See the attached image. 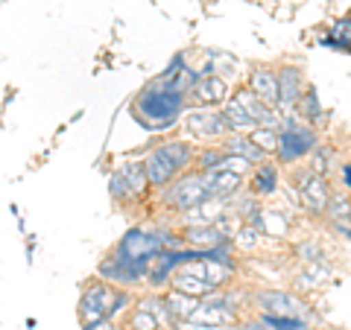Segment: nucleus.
<instances>
[{
	"mask_svg": "<svg viewBox=\"0 0 351 330\" xmlns=\"http://www.w3.org/2000/svg\"><path fill=\"white\" fill-rule=\"evenodd\" d=\"M132 117L138 126H144L147 131H164L176 126V120L184 117L188 112V94L176 91L173 85L152 79L144 91H141L129 105Z\"/></svg>",
	"mask_w": 351,
	"mask_h": 330,
	"instance_id": "nucleus-1",
	"label": "nucleus"
},
{
	"mask_svg": "<svg viewBox=\"0 0 351 330\" xmlns=\"http://www.w3.org/2000/svg\"><path fill=\"white\" fill-rule=\"evenodd\" d=\"M211 190H208V179L202 170H184L182 175H176V179L161 190V202L167 211H176V214H184L196 207L199 202H205Z\"/></svg>",
	"mask_w": 351,
	"mask_h": 330,
	"instance_id": "nucleus-2",
	"label": "nucleus"
},
{
	"mask_svg": "<svg viewBox=\"0 0 351 330\" xmlns=\"http://www.w3.org/2000/svg\"><path fill=\"white\" fill-rule=\"evenodd\" d=\"M252 307L258 313L267 316H290V318H302V322H316V313L311 310V304L299 299L290 290H258L252 292Z\"/></svg>",
	"mask_w": 351,
	"mask_h": 330,
	"instance_id": "nucleus-3",
	"label": "nucleus"
},
{
	"mask_svg": "<svg viewBox=\"0 0 351 330\" xmlns=\"http://www.w3.org/2000/svg\"><path fill=\"white\" fill-rule=\"evenodd\" d=\"M319 129L307 126V123H299V120H293L287 123L281 131H278V149H276V161L278 164H295L307 158L311 152L319 147Z\"/></svg>",
	"mask_w": 351,
	"mask_h": 330,
	"instance_id": "nucleus-4",
	"label": "nucleus"
},
{
	"mask_svg": "<svg viewBox=\"0 0 351 330\" xmlns=\"http://www.w3.org/2000/svg\"><path fill=\"white\" fill-rule=\"evenodd\" d=\"M164 237H167V231H161V228H129L126 234L112 246V255L144 263L147 266V260L152 255L164 251Z\"/></svg>",
	"mask_w": 351,
	"mask_h": 330,
	"instance_id": "nucleus-5",
	"label": "nucleus"
},
{
	"mask_svg": "<svg viewBox=\"0 0 351 330\" xmlns=\"http://www.w3.org/2000/svg\"><path fill=\"white\" fill-rule=\"evenodd\" d=\"M331 193L334 190H331L328 175L311 173V170L295 175V202H299V207L307 216L322 219L325 211H328V202H331Z\"/></svg>",
	"mask_w": 351,
	"mask_h": 330,
	"instance_id": "nucleus-6",
	"label": "nucleus"
},
{
	"mask_svg": "<svg viewBox=\"0 0 351 330\" xmlns=\"http://www.w3.org/2000/svg\"><path fill=\"white\" fill-rule=\"evenodd\" d=\"M97 278L108 281L112 287H120V290H135L144 283L147 278V266L144 263H135V260H126V257H117V255H108L100 260L97 266Z\"/></svg>",
	"mask_w": 351,
	"mask_h": 330,
	"instance_id": "nucleus-7",
	"label": "nucleus"
},
{
	"mask_svg": "<svg viewBox=\"0 0 351 330\" xmlns=\"http://www.w3.org/2000/svg\"><path fill=\"white\" fill-rule=\"evenodd\" d=\"M114 292H117V287H112V283L103 281V278L88 281L82 295H80L82 325H94V322H100V318H106L108 307H112V301H114Z\"/></svg>",
	"mask_w": 351,
	"mask_h": 330,
	"instance_id": "nucleus-8",
	"label": "nucleus"
},
{
	"mask_svg": "<svg viewBox=\"0 0 351 330\" xmlns=\"http://www.w3.org/2000/svg\"><path fill=\"white\" fill-rule=\"evenodd\" d=\"M184 126L193 138L208 140V144H219L228 135L226 117L219 108H191V112H184Z\"/></svg>",
	"mask_w": 351,
	"mask_h": 330,
	"instance_id": "nucleus-9",
	"label": "nucleus"
},
{
	"mask_svg": "<svg viewBox=\"0 0 351 330\" xmlns=\"http://www.w3.org/2000/svg\"><path fill=\"white\" fill-rule=\"evenodd\" d=\"M228 97H232V82L214 73H199L193 88L188 91V105L193 108H219Z\"/></svg>",
	"mask_w": 351,
	"mask_h": 330,
	"instance_id": "nucleus-10",
	"label": "nucleus"
},
{
	"mask_svg": "<svg viewBox=\"0 0 351 330\" xmlns=\"http://www.w3.org/2000/svg\"><path fill=\"white\" fill-rule=\"evenodd\" d=\"M281 187V170H278V161H261L252 167L249 173V181H246V193L255 196V199H269L276 196Z\"/></svg>",
	"mask_w": 351,
	"mask_h": 330,
	"instance_id": "nucleus-11",
	"label": "nucleus"
},
{
	"mask_svg": "<svg viewBox=\"0 0 351 330\" xmlns=\"http://www.w3.org/2000/svg\"><path fill=\"white\" fill-rule=\"evenodd\" d=\"M246 88L267 105H272V108L278 105V76H276L272 64H255V68L249 71Z\"/></svg>",
	"mask_w": 351,
	"mask_h": 330,
	"instance_id": "nucleus-12",
	"label": "nucleus"
},
{
	"mask_svg": "<svg viewBox=\"0 0 351 330\" xmlns=\"http://www.w3.org/2000/svg\"><path fill=\"white\" fill-rule=\"evenodd\" d=\"M276 76H278V105H295L307 88L304 71L299 64H278Z\"/></svg>",
	"mask_w": 351,
	"mask_h": 330,
	"instance_id": "nucleus-13",
	"label": "nucleus"
},
{
	"mask_svg": "<svg viewBox=\"0 0 351 330\" xmlns=\"http://www.w3.org/2000/svg\"><path fill=\"white\" fill-rule=\"evenodd\" d=\"M205 179H208V190H211V196L232 202V199H237V196L243 193V179L246 175L232 173V170H208Z\"/></svg>",
	"mask_w": 351,
	"mask_h": 330,
	"instance_id": "nucleus-14",
	"label": "nucleus"
},
{
	"mask_svg": "<svg viewBox=\"0 0 351 330\" xmlns=\"http://www.w3.org/2000/svg\"><path fill=\"white\" fill-rule=\"evenodd\" d=\"M228 202L226 199H217V196H208L205 202H199L196 207H191V211H184V214H179L182 216V223L184 225H214V223H219L228 211Z\"/></svg>",
	"mask_w": 351,
	"mask_h": 330,
	"instance_id": "nucleus-15",
	"label": "nucleus"
},
{
	"mask_svg": "<svg viewBox=\"0 0 351 330\" xmlns=\"http://www.w3.org/2000/svg\"><path fill=\"white\" fill-rule=\"evenodd\" d=\"M144 170H147V179H149V187L152 190H164L176 175H182V173H176V167L167 161L158 152V147H152L149 152H147V158H144Z\"/></svg>",
	"mask_w": 351,
	"mask_h": 330,
	"instance_id": "nucleus-16",
	"label": "nucleus"
},
{
	"mask_svg": "<svg viewBox=\"0 0 351 330\" xmlns=\"http://www.w3.org/2000/svg\"><path fill=\"white\" fill-rule=\"evenodd\" d=\"M199 73H214V76H223L226 82H232L240 76V62H237V56H232V53H226V50H208Z\"/></svg>",
	"mask_w": 351,
	"mask_h": 330,
	"instance_id": "nucleus-17",
	"label": "nucleus"
},
{
	"mask_svg": "<svg viewBox=\"0 0 351 330\" xmlns=\"http://www.w3.org/2000/svg\"><path fill=\"white\" fill-rule=\"evenodd\" d=\"M219 147H223V152H232V155H240V158H246L252 164H261V161L269 158L267 152L255 147V140H252L249 135H240V131H228V135L219 140Z\"/></svg>",
	"mask_w": 351,
	"mask_h": 330,
	"instance_id": "nucleus-18",
	"label": "nucleus"
},
{
	"mask_svg": "<svg viewBox=\"0 0 351 330\" xmlns=\"http://www.w3.org/2000/svg\"><path fill=\"white\" fill-rule=\"evenodd\" d=\"M295 114H299L307 126L319 129L328 123V114L322 112V103H319V94H316V85H307L304 94L299 97V103H295Z\"/></svg>",
	"mask_w": 351,
	"mask_h": 330,
	"instance_id": "nucleus-19",
	"label": "nucleus"
},
{
	"mask_svg": "<svg viewBox=\"0 0 351 330\" xmlns=\"http://www.w3.org/2000/svg\"><path fill=\"white\" fill-rule=\"evenodd\" d=\"M219 112H223V117H226L228 131H240V135H249V131L255 129V120H252V114L246 112V105L240 103L234 94L228 97L223 105H219Z\"/></svg>",
	"mask_w": 351,
	"mask_h": 330,
	"instance_id": "nucleus-20",
	"label": "nucleus"
},
{
	"mask_svg": "<svg viewBox=\"0 0 351 330\" xmlns=\"http://www.w3.org/2000/svg\"><path fill=\"white\" fill-rule=\"evenodd\" d=\"M158 152L173 164L176 173L191 170V167H193V158H196V149L188 144V140H161Z\"/></svg>",
	"mask_w": 351,
	"mask_h": 330,
	"instance_id": "nucleus-21",
	"label": "nucleus"
},
{
	"mask_svg": "<svg viewBox=\"0 0 351 330\" xmlns=\"http://www.w3.org/2000/svg\"><path fill=\"white\" fill-rule=\"evenodd\" d=\"M328 50H339V53H351V15L337 18L331 27H328L325 36L316 38Z\"/></svg>",
	"mask_w": 351,
	"mask_h": 330,
	"instance_id": "nucleus-22",
	"label": "nucleus"
},
{
	"mask_svg": "<svg viewBox=\"0 0 351 330\" xmlns=\"http://www.w3.org/2000/svg\"><path fill=\"white\" fill-rule=\"evenodd\" d=\"M325 219L331 223L334 231H346L351 228V193H331V202H328Z\"/></svg>",
	"mask_w": 351,
	"mask_h": 330,
	"instance_id": "nucleus-23",
	"label": "nucleus"
},
{
	"mask_svg": "<svg viewBox=\"0 0 351 330\" xmlns=\"http://www.w3.org/2000/svg\"><path fill=\"white\" fill-rule=\"evenodd\" d=\"M170 287H173V290L188 292V295H193V299H208V295H214V292H217V287H214L211 281L199 278V275H188V272H173Z\"/></svg>",
	"mask_w": 351,
	"mask_h": 330,
	"instance_id": "nucleus-24",
	"label": "nucleus"
},
{
	"mask_svg": "<svg viewBox=\"0 0 351 330\" xmlns=\"http://www.w3.org/2000/svg\"><path fill=\"white\" fill-rule=\"evenodd\" d=\"M117 173L123 175V181L129 184V190L138 196V199H144L149 193V179H147V170H144V161H123L117 167Z\"/></svg>",
	"mask_w": 351,
	"mask_h": 330,
	"instance_id": "nucleus-25",
	"label": "nucleus"
},
{
	"mask_svg": "<svg viewBox=\"0 0 351 330\" xmlns=\"http://www.w3.org/2000/svg\"><path fill=\"white\" fill-rule=\"evenodd\" d=\"M164 301H167V307H170V313H173L176 322H182V318H191L193 316V310L199 307L202 299H193V295L170 287L167 292H164Z\"/></svg>",
	"mask_w": 351,
	"mask_h": 330,
	"instance_id": "nucleus-26",
	"label": "nucleus"
},
{
	"mask_svg": "<svg viewBox=\"0 0 351 330\" xmlns=\"http://www.w3.org/2000/svg\"><path fill=\"white\" fill-rule=\"evenodd\" d=\"M138 307H144V310H149L152 316L161 322V327H176V318H173V313H170V307H167V301H164V295H158V292H149V295H141V299L135 301Z\"/></svg>",
	"mask_w": 351,
	"mask_h": 330,
	"instance_id": "nucleus-27",
	"label": "nucleus"
},
{
	"mask_svg": "<svg viewBox=\"0 0 351 330\" xmlns=\"http://www.w3.org/2000/svg\"><path fill=\"white\" fill-rule=\"evenodd\" d=\"M307 158H311L307 170H311V173H319V175H328V173L334 170V164H337V149L328 147V144H319Z\"/></svg>",
	"mask_w": 351,
	"mask_h": 330,
	"instance_id": "nucleus-28",
	"label": "nucleus"
},
{
	"mask_svg": "<svg viewBox=\"0 0 351 330\" xmlns=\"http://www.w3.org/2000/svg\"><path fill=\"white\" fill-rule=\"evenodd\" d=\"M219 161H223V147L219 144H208V147H199L196 149V158H193V167L196 170H217L219 167Z\"/></svg>",
	"mask_w": 351,
	"mask_h": 330,
	"instance_id": "nucleus-29",
	"label": "nucleus"
},
{
	"mask_svg": "<svg viewBox=\"0 0 351 330\" xmlns=\"http://www.w3.org/2000/svg\"><path fill=\"white\" fill-rule=\"evenodd\" d=\"M123 327L126 330H161V322L149 310H144V307H135V310L126 316Z\"/></svg>",
	"mask_w": 351,
	"mask_h": 330,
	"instance_id": "nucleus-30",
	"label": "nucleus"
},
{
	"mask_svg": "<svg viewBox=\"0 0 351 330\" xmlns=\"http://www.w3.org/2000/svg\"><path fill=\"white\" fill-rule=\"evenodd\" d=\"M249 138L255 140V147L263 149L267 155H276L278 149V129H269V126H255L249 131Z\"/></svg>",
	"mask_w": 351,
	"mask_h": 330,
	"instance_id": "nucleus-31",
	"label": "nucleus"
},
{
	"mask_svg": "<svg viewBox=\"0 0 351 330\" xmlns=\"http://www.w3.org/2000/svg\"><path fill=\"white\" fill-rule=\"evenodd\" d=\"M108 196H112L114 205H132L138 199V196L129 190V184L123 181V175H120L117 170L112 173V179H108Z\"/></svg>",
	"mask_w": 351,
	"mask_h": 330,
	"instance_id": "nucleus-32",
	"label": "nucleus"
},
{
	"mask_svg": "<svg viewBox=\"0 0 351 330\" xmlns=\"http://www.w3.org/2000/svg\"><path fill=\"white\" fill-rule=\"evenodd\" d=\"M299 278L307 283V287H322V283L331 278V269H328L325 263H307Z\"/></svg>",
	"mask_w": 351,
	"mask_h": 330,
	"instance_id": "nucleus-33",
	"label": "nucleus"
},
{
	"mask_svg": "<svg viewBox=\"0 0 351 330\" xmlns=\"http://www.w3.org/2000/svg\"><path fill=\"white\" fill-rule=\"evenodd\" d=\"M293 251H295V257H302L304 263H322V260H325V251H322V246L316 243L313 237L304 240V243H299Z\"/></svg>",
	"mask_w": 351,
	"mask_h": 330,
	"instance_id": "nucleus-34",
	"label": "nucleus"
},
{
	"mask_svg": "<svg viewBox=\"0 0 351 330\" xmlns=\"http://www.w3.org/2000/svg\"><path fill=\"white\" fill-rule=\"evenodd\" d=\"M117 325L112 322V318H100V322H94V325H82V330H114Z\"/></svg>",
	"mask_w": 351,
	"mask_h": 330,
	"instance_id": "nucleus-35",
	"label": "nucleus"
},
{
	"mask_svg": "<svg viewBox=\"0 0 351 330\" xmlns=\"http://www.w3.org/2000/svg\"><path fill=\"white\" fill-rule=\"evenodd\" d=\"M339 179H343L346 193H351V164H339Z\"/></svg>",
	"mask_w": 351,
	"mask_h": 330,
	"instance_id": "nucleus-36",
	"label": "nucleus"
},
{
	"mask_svg": "<svg viewBox=\"0 0 351 330\" xmlns=\"http://www.w3.org/2000/svg\"><path fill=\"white\" fill-rule=\"evenodd\" d=\"M339 234H343V237L348 240V243H351V228H346V231H339Z\"/></svg>",
	"mask_w": 351,
	"mask_h": 330,
	"instance_id": "nucleus-37",
	"label": "nucleus"
},
{
	"mask_svg": "<svg viewBox=\"0 0 351 330\" xmlns=\"http://www.w3.org/2000/svg\"><path fill=\"white\" fill-rule=\"evenodd\" d=\"M114 330H126V327H123V325H120V327H114Z\"/></svg>",
	"mask_w": 351,
	"mask_h": 330,
	"instance_id": "nucleus-38",
	"label": "nucleus"
}]
</instances>
